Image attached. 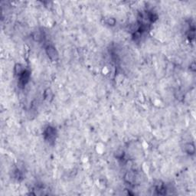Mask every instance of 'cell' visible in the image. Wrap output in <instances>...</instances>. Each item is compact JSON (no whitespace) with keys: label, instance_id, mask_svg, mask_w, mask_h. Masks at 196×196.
Instances as JSON below:
<instances>
[{"label":"cell","instance_id":"cell-1","mask_svg":"<svg viewBox=\"0 0 196 196\" xmlns=\"http://www.w3.org/2000/svg\"><path fill=\"white\" fill-rule=\"evenodd\" d=\"M46 52L51 60L55 61L58 58V53L53 46H48L46 48Z\"/></svg>","mask_w":196,"mask_h":196},{"label":"cell","instance_id":"cell-2","mask_svg":"<svg viewBox=\"0 0 196 196\" xmlns=\"http://www.w3.org/2000/svg\"><path fill=\"white\" fill-rule=\"evenodd\" d=\"M185 149H186V152L188 154L193 155L195 153V146L192 143H188L185 146Z\"/></svg>","mask_w":196,"mask_h":196}]
</instances>
